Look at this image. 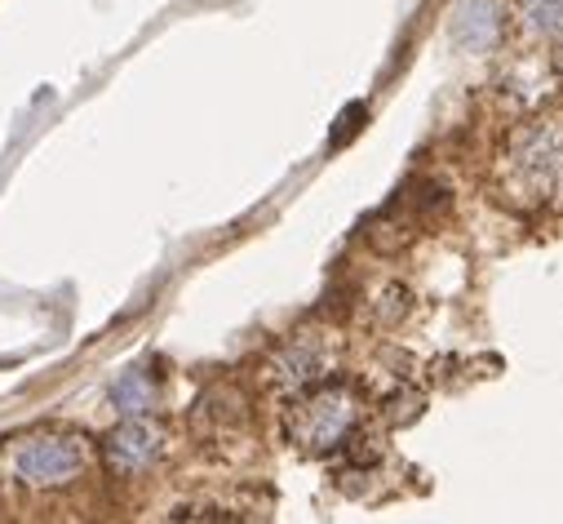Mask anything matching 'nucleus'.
Instances as JSON below:
<instances>
[{"label":"nucleus","mask_w":563,"mask_h":524,"mask_svg":"<svg viewBox=\"0 0 563 524\" xmlns=\"http://www.w3.org/2000/svg\"><path fill=\"white\" fill-rule=\"evenodd\" d=\"M501 196L510 205L563 200V120H532L515 129L501 161Z\"/></svg>","instance_id":"obj_1"},{"label":"nucleus","mask_w":563,"mask_h":524,"mask_svg":"<svg viewBox=\"0 0 563 524\" xmlns=\"http://www.w3.org/2000/svg\"><path fill=\"white\" fill-rule=\"evenodd\" d=\"M289 440L311 454V458H324L333 449H342L355 427H360V396L351 386H338V382H320L311 391H302L298 405L289 410Z\"/></svg>","instance_id":"obj_2"},{"label":"nucleus","mask_w":563,"mask_h":524,"mask_svg":"<svg viewBox=\"0 0 563 524\" xmlns=\"http://www.w3.org/2000/svg\"><path fill=\"white\" fill-rule=\"evenodd\" d=\"M10 467L27 489H67L89 467V445L71 432H32L14 440Z\"/></svg>","instance_id":"obj_3"},{"label":"nucleus","mask_w":563,"mask_h":524,"mask_svg":"<svg viewBox=\"0 0 563 524\" xmlns=\"http://www.w3.org/2000/svg\"><path fill=\"white\" fill-rule=\"evenodd\" d=\"M333 364H338L333 338L320 334V329H307V334H298L285 351L271 360V386H279L285 396H302V391L329 382Z\"/></svg>","instance_id":"obj_4"},{"label":"nucleus","mask_w":563,"mask_h":524,"mask_svg":"<svg viewBox=\"0 0 563 524\" xmlns=\"http://www.w3.org/2000/svg\"><path fill=\"white\" fill-rule=\"evenodd\" d=\"M165 449H169V436H165V427L161 423H152V418H124L115 432H107V440H102V458H107V467L115 471V476H143V471H152L161 458H165Z\"/></svg>","instance_id":"obj_5"},{"label":"nucleus","mask_w":563,"mask_h":524,"mask_svg":"<svg viewBox=\"0 0 563 524\" xmlns=\"http://www.w3.org/2000/svg\"><path fill=\"white\" fill-rule=\"evenodd\" d=\"M449 36L466 54L493 50L501 41V6L497 0H457L453 19H449Z\"/></svg>","instance_id":"obj_6"},{"label":"nucleus","mask_w":563,"mask_h":524,"mask_svg":"<svg viewBox=\"0 0 563 524\" xmlns=\"http://www.w3.org/2000/svg\"><path fill=\"white\" fill-rule=\"evenodd\" d=\"M161 401V386L147 369H124L115 382H111V405L124 414V418H137V414H152Z\"/></svg>","instance_id":"obj_7"},{"label":"nucleus","mask_w":563,"mask_h":524,"mask_svg":"<svg viewBox=\"0 0 563 524\" xmlns=\"http://www.w3.org/2000/svg\"><path fill=\"white\" fill-rule=\"evenodd\" d=\"M519 19L532 36H563V0H519Z\"/></svg>","instance_id":"obj_8"}]
</instances>
